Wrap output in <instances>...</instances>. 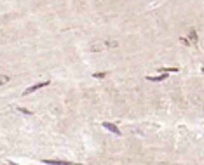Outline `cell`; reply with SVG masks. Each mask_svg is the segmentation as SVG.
Wrapping results in <instances>:
<instances>
[{
    "instance_id": "6da1fadb",
    "label": "cell",
    "mask_w": 204,
    "mask_h": 165,
    "mask_svg": "<svg viewBox=\"0 0 204 165\" xmlns=\"http://www.w3.org/2000/svg\"><path fill=\"white\" fill-rule=\"evenodd\" d=\"M47 85H49V80H44V82H40V83H35V85L28 87L23 94H31V92H35V91H39V89H42V87H47Z\"/></svg>"
},
{
    "instance_id": "7a4b0ae2",
    "label": "cell",
    "mask_w": 204,
    "mask_h": 165,
    "mask_svg": "<svg viewBox=\"0 0 204 165\" xmlns=\"http://www.w3.org/2000/svg\"><path fill=\"white\" fill-rule=\"evenodd\" d=\"M103 127H105L106 130L113 132L115 136H121V130H119V127H117L115 124H110V122H103Z\"/></svg>"
},
{
    "instance_id": "3957f363",
    "label": "cell",
    "mask_w": 204,
    "mask_h": 165,
    "mask_svg": "<svg viewBox=\"0 0 204 165\" xmlns=\"http://www.w3.org/2000/svg\"><path fill=\"white\" fill-rule=\"evenodd\" d=\"M44 164H49V165H82V164H71V162H60V160H44Z\"/></svg>"
},
{
    "instance_id": "277c9868",
    "label": "cell",
    "mask_w": 204,
    "mask_h": 165,
    "mask_svg": "<svg viewBox=\"0 0 204 165\" xmlns=\"http://www.w3.org/2000/svg\"><path fill=\"white\" fill-rule=\"evenodd\" d=\"M168 78V75L162 73V75H159V77H147V80H150V82H161V80H166Z\"/></svg>"
},
{
    "instance_id": "5b68a950",
    "label": "cell",
    "mask_w": 204,
    "mask_h": 165,
    "mask_svg": "<svg viewBox=\"0 0 204 165\" xmlns=\"http://www.w3.org/2000/svg\"><path fill=\"white\" fill-rule=\"evenodd\" d=\"M9 82V77L7 75H0V85H4V83Z\"/></svg>"
},
{
    "instance_id": "8992f818",
    "label": "cell",
    "mask_w": 204,
    "mask_h": 165,
    "mask_svg": "<svg viewBox=\"0 0 204 165\" xmlns=\"http://www.w3.org/2000/svg\"><path fill=\"white\" fill-rule=\"evenodd\" d=\"M188 38H190L192 42H197V33H195V31L192 30V31H190V35H188Z\"/></svg>"
},
{
    "instance_id": "52a82bcc",
    "label": "cell",
    "mask_w": 204,
    "mask_h": 165,
    "mask_svg": "<svg viewBox=\"0 0 204 165\" xmlns=\"http://www.w3.org/2000/svg\"><path fill=\"white\" fill-rule=\"evenodd\" d=\"M105 77H106V73H94V78H105Z\"/></svg>"
},
{
    "instance_id": "ba28073f",
    "label": "cell",
    "mask_w": 204,
    "mask_h": 165,
    "mask_svg": "<svg viewBox=\"0 0 204 165\" xmlns=\"http://www.w3.org/2000/svg\"><path fill=\"white\" fill-rule=\"evenodd\" d=\"M106 47H117V42H106Z\"/></svg>"
},
{
    "instance_id": "9c48e42d",
    "label": "cell",
    "mask_w": 204,
    "mask_h": 165,
    "mask_svg": "<svg viewBox=\"0 0 204 165\" xmlns=\"http://www.w3.org/2000/svg\"><path fill=\"white\" fill-rule=\"evenodd\" d=\"M21 113H26V115H31V111H28V110H25V108H18Z\"/></svg>"
}]
</instances>
